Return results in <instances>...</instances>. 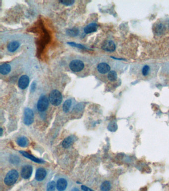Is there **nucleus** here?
Segmentation results:
<instances>
[{
    "label": "nucleus",
    "mask_w": 169,
    "mask_h": 191,
    "mask_svg": "<svg viewBox=\"0 0 169 191\" xmlns=\"http://www.w3.org/2000/svg\"><path fill=\"white\" fill-rule=\"evenodd\" d=\"M17 145L22 147H25L28 145V140L25 137H19L17 140Z\"/></svg>",
    "instance_id": "6ab92c4d"
},
{
    "label": "nucleus",
    "mask_w": 169,
    "mask_h": 191,
    "mask_svg": "<svg viewBox=\"0 0 169 191\" xmlns=\"http://www.w3.org/2000/svg\"><path fill=\"white\" fill-rule=\"evenodd\" d=\"M11 71V66L9 64H3L0 66V73L3 75L8 74Z\"/></svg>",
    "instance_id": "a211bd4d"
},
{
    "label": "nucleus",
    "mask_w": 169,
    "mask_h": 191,
    "mask_svg": "<svg viewBox=\"0 0 169 191\" xmlns=\"http://www.w3.org/2000/svg\"><path fill=\"white\" fill-rule=\"evenodd\" d=\"M111 188V186L110 183L108 181H106L103 182L100 187L102 191H109L110 190Z\"/></svg>",
    "instance_id": "4be33fe9"
},
{
    "label": "nucleus",
    "mask_w": 169,
    "mask_h": 191,
    "mask_svg": "<svg viewBox=\"0 0 169 191\" xmlns=\"http://www.w3.org/2000/svg\"><path fill=\"white\" fill-rule=\"evenodd\" d=\"M97 71L102 74L109 73L111 71V67L109 64L107 62H101L98 64L97 66Z\"/></svg>",
    "instance_id": "1a4fd4ad"
},
{
    "label": "nucleus",
    "mask_w": 169,
    "mask_h": 191,
    "mask_svg": "<svg viewBox=\"0 0 169 191\" xmlns=\"http://www.w3.org/2000/svg\"><path fill=\"white\" fill-rule=\"evenodd\" d=\"M29 84V78L27 75H22L19 80L18 85L19 88L22 89H25L28 87Z\"/></svg>",
    "instance_id": "9b49d317"
},
{
    "label": "nucleus",
    "mask_w": 169,
    "mask_h": 191,
    "mask_svg": "<svg viewBox=\"0 0 169 191\" xmlns=\"http://www.w3.org/2000/svg\"><path fill=\"white\" fill-rule=\"evenodd\" d=\"M108 79L111 82H114L116 81L118 78V74L117 72L115 70H111L107 75Z\"/></svg>",
    "instance_id": "aec40b11"
},
{
    "label": "nucleus",
    "mask_w": 169,
    "mask_h": 191,
    "mask_svg": "<svg viewBox=\"0 0 169 191\" xmlns=\"http://www.w3.org/2000/svg\"><path fill=\"white\" fill-rule=\"evenodd\" d=\"M169 30V22H159L157 23L154 28V31L157 34H162L165 33V32Z\"/></svg>",
    "instance_id": "39448f33"
},
{
    "label": "nucleus",
    "mask_w": 169,
    "mask_h": 191,
    "mask_svg": "<svg viewBox=\"0 0 169 191\" xmlns=\"http://www.w3.org/2000/svg\"><path fill=\"white\" fill-rule=\"evenodd\" d=\"M67 34L70 36H76L79 33V30L77 28H73L67 30Z\"/></svg>",
    "instance_id": "b1692460"
},
{
    "label": "nucleus",
    "mask_w": 169,
    "mask_h": 191,
    "mask_svg": "<svg viewBox=\"0 0 169 191\" xmlns=\"http://www.w3.org/2000/svg\"><path fill=\"white\" fill-rule=\"evenodd\" d=\"M159 69V65L155 62H144L132 64L130 72L137 79L149 81L155 78Z\"/></svg>",
    "instance_id": "f257e3e1"
},
{
    "label": "nucleus",
    "mask_w": 169,
    "mask_h": 191,
    "mask_svg": "<svg viewBox=\"0 0 169 191\" xmlns=\"http://www.w3.org/2000/svg\"><path fill=\"white\" fill-rule=\"evenodd\" d=\"M68 44L69 45H71V46L76 47L80 48V49H87V48H86V47L84 46L83 45H82L81 44H76V43L73 42H68Z\"/></svg>",
    "instance_id": "a878e982"
},
{
    "label": "nucleus",
    "mask_w": 169,
    "mask_h": 191,
    "mask_svg": "<svg viewBox=\"0 0 169 191\" xmlns=\"http://www.w3.org/2000/svg\"><path fill=\"white\" fill-rule=\"evenodd\" d=\"M62 100V95L61 92L57 90L52 91L49 94V101L54 106H59L61 104Z\"/></svg>",
    "instance_id": "7ed1b4c3"
},
{
    "label": "nucleus",
    "mask_w": 169,
    "mask_h": 191,
    "mask_svg": "<svg viewBox=\"0 0 169 191\" xmlns=\"http://www.w3.org/2000/svg\"><path fill=\"white\" fill-rule=\"evenodd\" d=\"M69 66L72 71L79 72L83 69L84 64L82 61L76 59L71 61Z\"/></svg>",
    "instance_id": "0eeeda50"
},
{
    "label": "nucleus",
    "mask_w": 169,
    "mask_h": 191,
    "mask_svg": "<svg viewBox=\"0 0 169 191\" xmlns=\"http://www.w3.org/2000/svg\"><path fill=\"white\" fill-rule=\"evenodd\" d=\"M98 28V25L95 23H91L86 25L84 29V31L86 34H89L94 33L97 31Z\"/></svg>",
    "instance_id": "dca6fc26"
},
{
    "label": "nucleus",
    "mask_w": 169,
    "mask_h": 191,
    "mask_svg": "<svg viewBox=\"0 0 169 191\" xmlns=\"http://www.w3.org/2000/svg\"><path fill=\"white\" fill-rule=\"evenodd\" d=\"M63 5H65L67 6H70L73 5L75 3V1L73 0H62L59 1Z\"/></svg>",
    "instance_id": "393cba45"
},
{
    "label": "nucleus",
    "mask_w": 169,
    "mask_h": 191,
    "mask_svg": "<svg viewBox=\"0 0 169 191\" xmlns=\"http://www.w3.org/2000/svg\"><path fill=\"white\" fill-rule=\"evenodd\" d=\"M34 118V113L33 110L29 107L25 108L24 113V123L27 126H30L33 123Z\"/></svg>",
    "instance_id": "20e7f679"
},
{
    "label": "nucleus",
    "mask_w": 169,
    "mask_h": 191,
    "mask_svg": "<svg viewBox=\"0 0 169 191\" xmlns=\"http://www.w3.org/2000/svg\"><path fill=\"white\" fill-rule=\"evenodd\" d=\"M10 160L11 161V162L13 163V164H17L19 161V157L16 156H12L10 158Z\"/></svg>",
    "instance_id": "bb28decb"
},
{
    "label": "nucleus",
    "mask_w": 169,
    "mask_h": 191,
    "mask_svg": "<svg viewBox=\"0 0 169 191\" xmlns=\"http://www.w3.org/2000/svg\"><path fill=\"white\" fill-rule=\"evenodd\" d=\"M68 181L67 179L61 177L58 179L56 182V188L58 191H65L68 187Z\"/></svg>",
    "instance_id": "6e6552de"
},
{
    "label": "nucleus",
    "mask_w": 169,
    "mask_h": 191,
    "mask_svg": "<svg viewBox=\"0 0 169 191\" xmlns=\"http://www.w3.org/2000/svg\"><path fill=\"white\" fill-rule=\"evenodd\" d=\"M56 188V183L55 181H50L47 184L46 187L47 191H55Z\"/></svg>",
    "instance_id": "5701e85b"
},
{
    "label": "nucleus",
    "mask_w": 169,
    "mask_h": 191,
    "mask_svg": "<svg viewBox=\"0 0 169 191\" xmlns=\"http://www.w3.org/2000/svg\"><path fill=\"white\" fill-rule=\"evenodd\" d=\"M3 129H2V128H1V129H0V135L1 136H2V134H3Z\"/></svg>",
    "instance_id": "7c9ffc66"
},
{
    "label": "nucleus",
    "mask_w": 169,
    "mask_h": 191,
    "mask_svg": "<svg viewBox=\"0 0 169 191\" xmlns=\"http://www.w3.org/2000/svg\"><path fill=\"white\" fill-rule=\"evenodd\" d=\"M47 176V171L43 168H38L35 174L36 180L37 181H42L45 179Z\"/></svg>",
    "instance_id": "ddd939ff"
},
{
    "label": "nucleus",
    "mask_w": 169,
    "mask_h": 191,
    "mask_svg": "<svg viewBox=\"0 0 169 191\" xmlns=\"http://www.w3.org/2000/svg\"><path fill=\"white\" fill-rule=\"evenodd\" d=\"M19 152H20V153H21L23 156H24V157H26L27 158L29 159L30 160L34 162H36V163H42L44 162L43 160H42V159L37 158H36L35 157H34V156H33L32 155H31V154H30L29 153H28L25 152V151H19Z\"/></svg>",
    "instance_id": "2eb2a0df"
},
{
    "label": "nucleus",
    "mask_w": 169,
    "mask_h": 191,
    "mask_svg": "<svg viewBox=\"0 0 169 191\" xmlns=\"http://www.w3.org/2000/svg\"><path fill=\"white\" fill-rule=\"evenodd\" d=\"M81 189L83 191H92L89 188L86 187V186H81Z\"/></svg>",
    "instance_id": "c85d7f7f"
},
{
    "label": "nucleus",
    "mask_w": 169,
    "mask_h": 191,
    "mask_svg": "<svg viewBox=\"0 0 169 191\" xmlns=\"http://www.w3.org/2000/svg\"><path fill=\"white\" fill-rule=\"evenodd\" d=\"M19 177L18 172L16 170H12L6 174L4 179V183L9 186H12L16 183Z\"/></svg>",
    "instance_id": "f03ea898"
},
{
    "label": "nucleus",
    "mask_w": 169,
    "mask_h": 191,
    "mask_svg": "<svg viewBox=\"0 0 169 191\" xmlns=\"http://www.w3.org/2000/svg\"><path fill=\"white\" fill-rule=\"evenodd\" d=\"M71 104H72V101L71 99H67L65 102L63 106V110L65 113H68L70 111Z\"/></svg>",
    "instance_id": "412c9836"
},
{
    "label": "nucleus",
    "mask_w": 169,
    "mask_h": 191,
    "mask_svg": "<svg viewBox=\"0 0 169 191\" xmlns=\"http://www.w3.org/2000/svg\"><path fill=\"white\" fill-rule=\"evenodd\" d=\"M70 191H81L80 190L78 189V188H77V187H74V188H73Z\"/></svg>",
    "instance_id": "c756f323"
},
{
    "label": "nucleus",
    "mask_w": 169,
    "mask_h": 191,
    "mask_svg": "<svg viewBox=\"0 0 169 191\" xmlns=\"http://www.w3.org/2000/svg\"><path fill=\"white\" fill-rule=\"evenodd\" d=\"M36 83L35 82L33 81V82L32 83V84H31V88H30L31 92H35V91L36 90Z\"/></svg>",
    "instance_id": "cd10ccee"
},
{
    "label": "nucleus",
    "mask_w": 169,
    "mask_h": 191,
    "mask_svg": "<svg viewBox=\"0 0 169 191\" xmlns=\"http://www.w3.org/2000/svg\"><path fill=\"white\" fill-rule=\"evenodd\" d=\"M76 137L74 135H70L67 137L63 142L62 145L65 148H68L73 145L76 140Z\"/></svg>",
    "instance_id": "4468645a"
},
{
    "label": "nucleus",
    "mask_w": 169,
    "mask_h": 191,
    "mask_svg": "<svg viewBox=\"0 0 169 191\" xmlns=\"http://www.w3.org/2000/svg\"><path fill=\"white\" fill-rule=\"evenodd\" d=\"M102 48L106 52H114L116 49V45L113 41L107 40L103 42Z\"/></svg>",
    "instance_id": "f8f14e48"
},
{
    "label": "nucleus",
    "mask_w": 169,
    "mask_h": 191,
    "mask_svg": "<svg viewBox=\"0 0 169 191\" xmlns=\"http://www.w3.org/2000/svg\"><path fill=\"white\" fill-rule=\"evenodd\" d=\"M49 106L48 98L45 95H41L38 101L37 107L39 112H45Z\"/></svg>",
    "instance_id": "423d86ee"
},
{
    "label": "nucleus",
    "mask_w": 169,
    "mask_h": 191,
    "mask_svg": "<svg viewBox=\"0 0 169 191\" xmlns=\"http://www.w3.org/2000/svg\"><path fill=\"white\" fill-rule=\"evenodd\" d=\"M33 168L31 165H27L22 168L21 176L24 179H29L32 174Z\"/></svg>",
    "instance_id": "9d476101"
},
{
    "label": "nucleus",
    "mask_w": 169,
    "mask_h": 191,
    "mask_svg": "<svg viewBox=\"0 0 169 191\" xmlns=\"http://www.w3.org/2000/svg\"><path fill=\"white\" fill-rule=\"evenodd\" d=\"M20 46L19 42L17 41H14L12 42H10L8 45L7 48L8 50L11 52H16V50L19 48Z\"/></svg>",
    "instance_id": "f3484780"
}]
</instances>
